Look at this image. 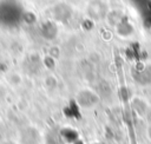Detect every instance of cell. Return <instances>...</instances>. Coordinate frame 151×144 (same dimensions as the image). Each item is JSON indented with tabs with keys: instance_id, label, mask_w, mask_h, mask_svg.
Segmentation results:
<instances>
[{
	"instance_id": "1",
	"label": "cell",
	"mask_w": 151,
	"mask_h": 144,
	"mask_svg": "<svg viewBox=\"0 0 151 144\" xmlns=\"http://www.w3.org/2000/svg\"><path fill=\"white\" fill-rule=\"evenodd\" d=\"M20 6L15 0H0V26L13 27L20 20Z\"/></svg>"
}]
</instances>
